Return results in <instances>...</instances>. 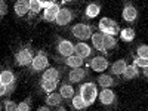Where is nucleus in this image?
Returning a JSON list of instances; mask_svg holds the SVG:
<instances>
[{"mask_svg": "<svg viewBox=\"0 0 148 111\" xmlns=\"http://www.w3.org/2000/svg\"><path fill=\"white\" fill-rule=\"evenodd\" d=\"M33 58H34V53H33L31 45L21 46L14 53L15 65H18V67H30V64L33 62Z\"/></svg>", "mask_w": 148, "mask_h": 111, "instance_id": "1", "label": "nucleus"}, {"mask_svg": "<svg viewBox=\"0 0 148 111\" xmlns=\"http://www.w3.org/2000/svg\"><path fill=\"white\" fill-rule=\"evenodd\" d=\"M71 34L79 39L80 42H86L89 40L92 34H93V27L92 25H88V24L84 22H80V24H74L71 27Z\"/></svg>", "mask_w": 148, "mask_h": 111, "instance_id": "2", "label": "nucleus"}, {"mask_svg": "<svg viewBox=\"0 0 148 111\" xmlns=\"http://www.w3.org/2000/svg\"><path fill=\"white\" fill-rule=\"evenodd\" d=\"M79 93L84 98V101L88 102V105H92L95 101H96V98L98 95H99V92H98V88H96V84L95 83H83L80 86V89H79Z\"/></svg>", "mask_w": 148, "mask_h": 111, "instance_id": "3", "label": "nucleus"}, {"mask_svg": "<svg viewBox=\"0 0 148 111\" xmlns=\"http://www.w3.org/2000/svg\"><path fill=\"white\" fill-rule=\"evenodd\" d=\"M49 67V59L45 51H37V53L33 58V62L30 64V73L43 71Z\"/></svg>", "mask_w": 148, "mask_h": 111, "instance_id": "4", "label": "nucleus"}, {"mask_svg": "<svg viewBox=\"0 0 148 111\" xmlns=\"http://www.w3.org/2000/svg\"><path fill=\"white\" fill-rule=\"evenodd\" d=\"M138 15H139L138 9L133 6V3L130 2V0H123V12H121L123 19H125L126 22H129V24H133V22H136Z\"/></svg>", "mask_w": 148, "mask_h": 111, "instance_id": "5", "label": "nucleus"}, {"mask_svg": "<svg viewBox=\"0 0 148 111\" xmlns=\"http://www.w3.org/2000/svg\"><path fill=\"white\" fill-rule=\"evenodd\" d=\"M98 28H99V31L102 34H111V36L120 34L119 24L116 21H113V19H110V18H102L99 21V24H98Z\"/></svg>", "mask_w": 148, "mask_h": 111, "instance_id": "6", "label": "nucleus"}, {"mask_svg": "<svg viewBox=\"0 0 148 111\" xmlns=\"http://www.w3.org/2000/svg\"><path fill=\"white\" fill-rule=\"evenodd\" d=\"M74 16H76V12H74L73 9L70 8H61L59 14L55 19V24L59 27H64V25H68V24L74 19Z\"/></svg>", "mask_w": 148, "mask_h": 111, "instance_id": "7", "label": "nucleus"}, {"mask_svg": "<svg viewBox=\"0 0 148 111\" xmlns=\"http://www.w3.org/2000/svg\"><path fill=\"white\" fill-rule=\"evenodd\" d=\"M53 59L56 61V62L64 64V65L71 67V68L83 67V64H84V59H83V58H80V56H77L76 53H74V55H70V56H55Z\"/></svg>", "mask_w": 148, "mask_h": 111, "instance_id": "8", "label": "nucleus"}, {"mask_svg": "<svg viewBox=\"0 0 148 111\" xmlns=\"http://www.w3.org/2000/svg\"><path fill=\"white\" fill-rule=\"evenodd\" d=\"M95 47H90L86 42H77L76 46H74V53H76L77 56L86 59V58H93L95 55Z\"/></svg>", "mask_w": 148, "mask_h": 111, "instance_id": "9", "label": "nucleus"}, {"mask_svg": "<svg viewBox=\"0 0 148 111\" xmlns=\"http://www.w3.org/2000/svg\"><path fill=\"white\" fill-rule=\"evenodd\" d=\"M98 98H99V101L104 107H114L117 104V96L110 88H102Z\"/></svg>", "mask_w": 148, "mask_h": 111, "instance_id": "10", "label": "nucleus"}, {"mask_svg": "<svg viewBox=\"0 0 148 111\" xmlns=\"http://www.w3.org/2000/svg\"><path fill=\"white\" fill-rule=\"evenodd\" d=\"M74 45L73 42L70 40H65V39H58V43H56V52L59 53V56H70V55H74Z\"/></svg>", "mask_w": 148, "mask_h": 111, "instance_id": "11", "label": "nucleus"}, {"mask_svg": "<svg viewBox=\"0 0 148 111\" xmlns=\"http://www.w3.org/2000/svg\"><path fill=\"white\" fill-rule=\"evenodd\" d=\"M88 77V70H84L83 67H76L71 68L67 74V80L70 83H80L82 80H84Z\"/></svg>", "mask_w": 148, "mask_h": 111, "instance_id": "12", "label": "nucleus"}, {"mask_svg": "<svg viewBox=\"0 0 148 111\" xmlns=\"http://www.w3.org/2000/svg\"><path fill=\"white\" fill-rule=\"evenodd\" d=\"M88 65L93 70V71H98V73H101V71H105L108 67H110V62H108V59L104 56V55H99V56H93Z\"/></svg>", "mask_w": 148, "mask_h": 111, "instance_id": "13", "label": "nucleus"}, {"mask_svg": "<svg viewBox=\"0 0 148 111\" xmlns=\"http://www.w3.org/2000/svg\"><path fill=\"white\" fill-rule=\"evenodd\" d=\"M59 10H61V6H59V3L55 2L53 5L45 8V12H43L42 19H43L45 22H55V19H56V16H58V14H59Z\"/></svg>", "mask_w": 148, "mask_h": 111, "instance_id": "14", "label": "nucleus"}, {"mask_svg": "<svg viewBox=\"0 0 148 111\" xmlns=\"http://www.w3.org/2000/svg\"><path fill=\"white\" fill-rule=\"evenodd\" d=\"M96 82H98V84H99L101 88H113V86H116L119 83L116 76L111 74V73L110 74H99L98 79H96Z\"/></svg>", "mask_w": 148, "mask_h": 111, "instance_id": "15", "label": "nucleus"}, {"mask_svg": "<svg viewBox=\"0 0 148 111\" xmlns=\"http://www.w3.org/2000/svg\"><path fill=\"white\" fill-rule=\"evenodd\" d=\"M90 40H92V45H93V47L96 49V51H99V52L104 53V55L108 53L107 49H105V46H104V34H102L101 31H99V33H93L92 37H90Z\"/></svg>", "mask_w": 148, "mask_h": 111, "instance_id": "16", "label": "nucleus"}, {"mask_svg": "<svg viewBox=\"0 0 148 111\" xmlns=\"http://www.w3.org/2000/svg\"><path fill=\"white\" fill-rule=\"evenodd\" d=\"M14 8H15V15L18 18L25 16L27 14H30V0H18Z\"/></svg>", "mask_w": 148, "mask_h": 111, "instance_id": "17", "label": "nucleus"}, {"mask_svg": "<svg viewBox=\"0 0 148 111\" xmlns=\"http://www.w3.org/2000/svg\"><path fill=\"white\" fill-rule=\"evenodd\" d=\"M126 65H127V61L126 59H117L116 62H113V64L110 65V73L114 74L116 77H120L121 74H123V71H125Z\"/></svg>", "mask_w": 148, "mask_h": 111, "instance_id": "18", "label": "nucleus"}, {"mask_svg": "<svg viewBox=\"0 0 148 111\" xmlns=\"http://www.w3.org/2000/svg\"><path fill=\"white\" fill-rule=\"evenodd\" d=\"M138 68L139 67L135 65V64H127L126 68H125V71H123V74H121L123 80H132L135 77H138L139 76V70Z\"/></svg>", "mask_w": 148, "mask_h": 111, "instance_id": "19", "label": "nucleus"}, {"mask_svg": "<svg viewBox=\"0 0 148 111\" xmlns=\"http://www.w3.org/2000/svg\"><path fill=\"white\" fill-rule=\"evenodd\" d=\"M14 82H16L15 73L12 71L10 68H5L2 71V74H0V84L6 86V84H10V83H14Z\"/></svg>", "mask_w": 148, "mask_h": 111, "instance_id": "20", "label": "nucleus"}, {"mask_svg": "<svg viewBox=\"0 0 148 111\" xmlns=\"http://www.w3.org/2000/svg\"><path fill=\"white\" fill-rule=\"evenodd\" d=\"M62 95H61L59 92H51L47 96H46V105H49V107H58V105H61V102H62Z\"/></svg>", "mask_w": 148, "mask_h": 111, "instance_id": "21", "label": "nucleus"}, {"mask_svg": "<svg viewBox=\"0 0 148 111\" xmlns=\"http://www.w3.org/2000/svg\"><path fill=\"white\" fill-rule=\"evenodd\" d=\"M99 12H101V5L98 3V2H92V3H89V5H88V8H86L84 18L92 19V18L98 16V14H99Z\"/></svg>", "mask_w": 148, "mask_h": 111, "instance_id": "22", "label": "nucleus"}, {"mask_svg": "<svg viewBox=\"0 0 148 111\" xmlns=\"http://www.w3.org/2000/svg\"><path fill=\"white\" fill-rule=\"evenodd\" d=\"M61 68H46L42 74V79L45 80H59L61 79Z\"/></svg>", "mask_w": 148, "mask_h": 111, "instance_id": "23", "label": "nucleus"}, {"mask_svg": "<svg viewBox=\"0 0 148 111\" xmlns=\"http://www.w3.org/2000/svg\"><path fill=\"white\" fill-rule=\"evenodd\" d=\"M59 93L62 95V98L65 101H71L73 99V96L76 95V92H74V88L71 84L68 83H64V84H61V88H59Z\"/></svg>", "mask_w": 148, "mask_h": 111, "instance_id": "24", "label": "nucleus"}, {"mask_svg": "<svg viewBox=\"0 0 148 111\" xmlns=\"http://www.w3.org/2000/svg\"><path fill=\"white\" fill-rule=\"evenodd\" d=\"M71 107H73V110H86L89 105H88V102L84 101V98L79 93V95H74V96H73Z\"/></svg>", "mask_w": 148, "mask_h": 111, "instance_id": "25", "label": "nucleus"}, {"mask_svg": "<svg viewBox=\"0 0 148 111\" xmlns=\"http://www.w3.org/2000/svg\"><path fill=\"white\" fill-rule=\"evenodd\" d=\"M58 83H59V80H45V79H42L40 80V88L46 93H51L58 88Z\"/></svg>", "mask_w": 148, "mask_h": 111, "instance_id": "26", "label": "nucleus"}, {"mask_svg": "<svg viewBox=\"0 0 148 111\" xmlns=\"http://www.w3.org/2000/svg\"><path fill=\"white\" fill-rule=\"evenodd\" d=\"M42 8H43V5L40 0H30V19L39 15L42 12Z\"/></svg>", "mask_w": 148, "mask_h": 111, "instance_id": "27", "label": "nucleus"}, {"mask_svg": "<svg viewBox=\"0 0 148 111\" xmlns=\"http://www.w3.org/2000/svg\"><path fill=\"white\" fill-rule=\"evenodd\" d=\"M104 46L107 49V52L113 51V49L117 47V39L111 34H104Z\"/></svg>", "mask_w": 148, "mask_h": 111, "instance_id": "28", "label": "nucleus"}, {"mask_svg": "<svg viewBox=\"0 0 148 111\" xmlns=\"http://www.w3.org/2000/svg\"><path fill=\"white\" fill-rule=\"evenodd\" d=\"M120 39L123 42H132L135 39V30L133 28H125L120 30Z\"/></svg>", "mask_w": 148, "mask_h": 111, "instance_id": "29", "label": "nucleus"}, {"mask_svg": "<svg viewBox=\"0 0 148 111\" xmlns=\"http://www.w3.org/2000/svg\"><path fill=\"white\" fill-rule=\"evenodd\" d=\"M15 88H16V83H10V84H6V86H2L0 84V95L2 96H9L15 92Z\"/></svg>", "mask_w": 148, "mask_h": 111, "instance_id": "30", "label": "nucleus"}, {"mask_svg": "<svg viewBox=\"0 0 148 111\" xmlns=\"http://www.w3.org/2000/svg\"><path fill=\"white\" fill-rule=\"evenodd\" d=\"M2 108L3 110H8V111H18V104L10 101V99H5L2 102Z\"/></svg>", "mask_w": 148, "mask_h": 111, "instance_id": "31", "label": "nucleus"}, {"mask_svg": "<svg viewBox=\"0 0 148 111\" xmlns=\"http://www.w3.org/2000/svg\"><path fill=\"white\" fill-rule=\"evenodd\" d=\"M133 64L138 65V67H141V68H145V67H148V58L135 56V58H133Z\"/></svg>", "mask_w": 148, "mask_h": 111, "instance_id": "32", "label": "nucleus"}, {"mask_svg": "<svg viewBox=\"0 0 148 111\" xmlns=\"http://www.w3.org/2000/svg\"><path fill=\"white\" fill-rule=\"evenodd\" d=\"M30 108H31V98H27V99L18 104V111H28Z\"/></svg>", "mask_w": 148, "mask_h": 111, "instance_id": "33", "label": "nucleus"}, {"mask_svg": "<svg viewBox=\"0 0 148 111\" xmlns=\"http://www.w3.org/2000/svg\"><path fill=\"white\" fill-rule=\"evenodd\" d=\"M136 55L142 56V58H148V46L147 45H141L136 47Z\"/></svg>", "mask_w": 148, "mask_h": 111, "instance_id": "34", "label": "nucleus"}, {"mask_svg": "<svg viewBox=\"0 0 148 111\" xmlns=\"http://www.w3.org/2000/svg\"><path fill=\"white\" fill-rule=\"evenodd\" d=\"M6 14H8V6L5 3V0H2V2H0V18H3Z\"/></svg>", "mask_w": 148, "mask_h": 111, "instance_id": "35", "label": "nucleus"}, {"mask_svg": "<svg viewBox=\"0 0 148 111\" xmlns=\"http://www.w3.org/2000/svg\"><path fill=\"white\" fill-rule=\"evenodd\" d=\"M40 2H42V5H43V9H45V8H47V6L53 5V3H55V0H40Z\"/></svg>", "mask_w": 148, "mask_h": 111, "instance_id": "36", "label": "nucleus"}, {"mask_svg": "<svg viewBox=\"0 0 148 111\" xmlns=\"http://www.w3.org/2000/svg\"><path fill=\"white\" fill-rule=\"evenodd\" d=\"M37 110H39V111H49V110H51V107H39V108H37Z\"/></svg>", "mask_w": 148, "mask_h": 111, "instance_id": "37", "label": "nucleus"}, {"mask_svg": "<svg viewBox=\"0 0 148 111\" xmlns=\"http://www.w3.org/2000/svg\"><path fill=\"white\" fill-rule=\"evenodd\" d=\"M144 76L148 79V67H145V68H144Z\"/></svg>", "mask_w": 148, "mask_h": 111, "instance_id": "38", "label": "nucleus"}, {"mask_svg": "<svg viewBox=\"0 0 148 111\" xmlns=\"http://www.w3.org/2000/svg\"><path fill=\"white\" fill-rule=\"evenodd\" d=\"M64 3H71V2H76V0H62Z\"/></svg>", "mask_w": 148, "mask_h": 111, "instance_id": "39", "label": "nucleus"}]
</instances>
